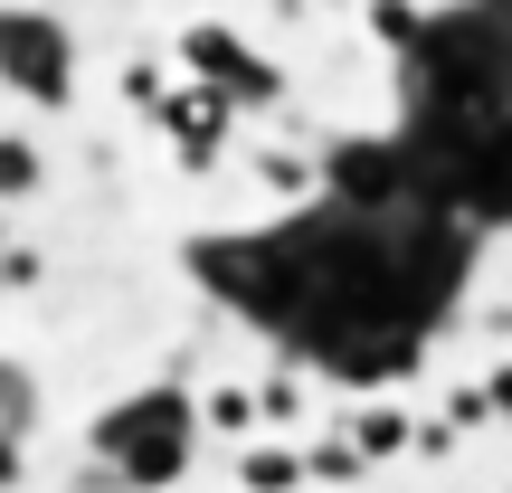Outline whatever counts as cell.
<instances>
[{
	"label": "cell",
	"instance_id": "cell-2",
	"mask_svg": "<svg viewBox=\"0 0 512 493\" xmlns=\"http://www.w3.org/2000/svg\"><path fill=\"white\" fill-rule=\"evenodd\" d=\"M152 133L171 143V162L181 171H219L228 152H238V105H228L219 86H200V76H171V95L152 105Z\"/></svg>",
	"mask_w": 512,
	"mask_h": 493
},
{
	"label": "cell",
	"instance_id": "cell-1",
	"mask_svg": "<svg viewBox=\"0 0 512 493\" xmlns=\"http://www.w3.org/2000/svg\"><path fill=\"white\" fill-rule=\"evenodd\" d=\"M0 86L29 105H67L76 95V38L48 10H0Z\"/></svg>",
	"mask_w": 512,
	"mask_h": 493
},
{
	"label": "cell",
	"instance_id": "cell-3",
	"mask_svg": "<svg viewBox=\"0 0 512 493\" xmlns=\"http://www.w3.org/2000/svg\"><path fill=\"white\" fill-rule=\"evenodd\" d=\"M38 181H48V152H38L29 133L0 124V209H10V200H38Z\"/></svg>",
	"mask_w": 512,
	"mask_h": 493
}]
</instances>
